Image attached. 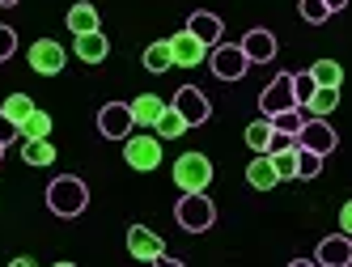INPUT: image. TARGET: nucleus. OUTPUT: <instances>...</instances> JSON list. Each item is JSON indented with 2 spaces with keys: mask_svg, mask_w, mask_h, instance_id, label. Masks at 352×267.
I'll use <instances>...</instances> for the list:
<instances>
[{
  "mask_svg": "<svg viewBox=\"0 0 352 267\" xmlns=\"http://www.w3.org/2000/svg\"><path fill=\"white\" fill-rule=\"evenodd\" d=\"M318 170H322V157L297 144V178H318Z\"/></svg>",
  "mask_w": 352,
  "mask_h": 267,
  "instance_id": "30",
  "label": "nucleus"
},
{
  "mask_svg": "<svg viewBox=\"0 0 352 267\" xmlns=\"http://www.w3.org/2000/svg\"><path fill=\"white\" fill-rule=\"evenodd\" d=\"M170 43V56H174V68H199V64H204L208 60V47L204 43H199L195 34H174V38H166Z\"/></svg>",
  "mask_w": 352,
  "mask_h": 267,
  "instance_id": "10",
  "label": "nucleus"
},
{
  "mask_svg": "<svg viewBox=\"0 0 352 267\" xmlns=\"http://www.w3.org/2000/svg\"><path fill=\"white\" fill-rule=\"evenodd\" d=\"M13 51H17V34H13L9 26H0V64L13 60Z\"/></svg>",
  "mask_w": 352,
  "mask_h": 267,
  "instance_id": "33",
  "label": "nucleus"
},
{
  "mask_svg": "<svg viewBox=\"0 0 352 267\" xmlns=\"http://www.w3.org/2000/svg\"><path fill=\"white\" fill-rule=\"evenodd\" d=\"M310 77H314V85H344V68L336 64V60H318L314 68H310Z\"/></svg>",
  "mask_w": 352,
  "mask_h": 267,
  "instance_id": "27",
  "label": "nucleus"
},
{
  "mask_svg": "<svg viewBox=\"0 0 352 267\" xmlns=\"http://www.w3.org/2000/svg\"><path fill=\"white\" fill-rule=\"evenodd\" d=\"M0 157H5V144H0Z\"/></svg>",
  "mask_w": 352,
  "mask_h": 267,
  "instance_id": "38",
  "label": "nucleus"
},
{
  "mask_svg": "<svg viewBox=\"0 0 352 267\" xmlns=\"http://www.w3.org/2000/svg\"><path fill=\"white\" fill-rule=\"evenodd\" d=\"M289 81H293V102L306 106L310 93H314V77H310V72H289Z\"/></svg>",
  "mask_w": 352,
  "mask_h": 267,
  "instance_id": "31",
  "label": "nucleus"
},
{
  "mask_svg": "<svg viewBox=\"0 0 352 267\" xmlns=\"http://www.w3.org/2000/svg\"><path fill=\"white\" fill-rule=\"evenodd\" d=\"M123 161H128L132 170H140V174H148V170L162 165V140L157 136H123Z\"/></svg>",
  "mask_w": 352,
  "mask_h": 267,
  "instance_id": "3",
  "label": "nucleus"
},
{
  "mask_svg": "<svg viewBox=\"0 0 352 267\" xmlns=\"http://www.w3.org/2000/svg\"><path fill=\"white\" fill-rule=\"evenodd\" d=\"M238 47H242V56H246L250 64H267V60H276V34H272V30H263V26L246 30Z\"/></svg>",
  "mask_w": 352,
  "mask_h": 267,
  "instance_id": "13",
  "label": "nucleus"
},
{
  "mask_svg": "<svg viewBox=\"0 0 352 267\" xmlns=\"http://www.w3.org/2000/svg\"><path fill=\"white\" fill-rule=\"evenodd\" d=\"M174 183H179V191H208L212 161L204 153H183L179 161H174Z\"/></svg>",
  "mask_w": 352,
  "mask_h": 267,
  "instance_id": "4",
  "label": "nucleus"
},
{
  "mask_svg": "<svg viewBox=\"0 0 352 267\" xmlns=\"http://www.w3.org/2000/svg\"><path fill=\"white\" fill-rule=\"evenodd\" d=\"M9 140H21L17 136V124H13L9 115H0V144H9Z\"/></svg>",
  "mask_w": 352,
  "mask_h": 267,
  "instance_id": "34",
  "label": "nucleus"
},
{
  "mask_svg": "<svg viewBox=\"0 0 352 267\" xmlns=\"http://www.w3.org/2000/svg\"><path fill=\"white\" fill-rule=\"evenodd\" d=\"M246 183L255 187V191H272L276 183H280V178H276V170H272V157H267V153H255V161L246 165Z\"/></svg>",
  "mask_w": 352,
  "mask_h": 267,
  "instance_id": "17",
  "label": "nucleus"
},
{
  "mask_svg": "<svg viewBox=\"0 0 352 267\" xmlns=\"http://www.w3.org/2000/svg\"><path fill=\"white\" fill-rule=\"evenodd\" d=\"M267 124H272V132H280V136H297V128L306 124V111H301V106H289V111H276V115L267 119Z\"/></svg>",
  "mask_w": 352,
  "mask_h": 267,
  "instance_id": "26",
  "label": "nucleus"
},
{
  "mask_svg": "<svg viewBox=\"0 0 352 267\" xmlns=\"http://www.w3.org/2000/svg\"><path fill=\"white\" fill-rule=\"evenodd\" d=\"M128 251H132V259H140V263H157V259L166 255V242H162L153 229L132 225V229H128Z\"/></svg>",
  "mask_w": 352,
  "mask_h": 267,
  "instance_id": "11",
  "label": "nucleus"
},
{
  "mask_svg": "<svg viewBox=\"0 0 352 267\" xmlns=\"http://www.w3.org/2000/svg\"><path fill=\"white\" fill-rule=\"evenodd\" d=\"M187 34H195L204 47H217V38L225 34V26H221V17H217V13H191Z\"/></svg>",
  "mask_w": 352,
  "mask_h": 267,
  "instance_id": "16",
  "label": "nucleus"
},
{
  "mask_svg": "<svg viewBox=\"0 0 352 267\" xmlns=\"http://www.w3.org/2000/svg\"><path fill=\"white\" fill-rule=\"evenodd\" d=\"M85 204H89V187L81 178H72V174H60L52 187H47V208L56 216H81Z\"/></svg>",
  "mask_w": 352,
  "mask_h": 267,
  "instance_id": "1",
  "label": "nucleus"
},
{
  "mask_svg": "<svg viewBox=\"0 0 352 267\" xmlns=\"http://www.w3.org/2000/svg\"><path fill=\"white\" fill-rule=\"evenodd\" d=\"M336 106H340V89H336V85H314V93H310L306 111H310L314 119H327Z\"/></svg>",
  "mask_w": 352,
  "mask_h": 267,
  "instance_id": "21",
  "label": "nucleus"
},
{
  "mask_svg": "<svg viewBox=\"0 0 352 267\" xmlns=\"http://www.w3.org/2000/svg\"><path fill=\"white\" fill-rule=\"evenodd\" d=\"M340 233H352V204L340 208Z\"/></svg>",
  "mask_w": 352,
  "mask_h": 267,
  "instance_id": "35",
  "label": "nucleus"
},
{
  "mask_svg": "<svg viewBox=\"0 0 352 267\" xmlns=\"http://www.w3.org/2000/svg\"><path fill=\"white\" fill-rule=\"evenodd\" d=\"M272 157V170H276V178H297V140H289V144H280V149H272L267 153Z\"/></svg>",
  "mask_w": 352,
  "mask_h": 267,
  "instance_id": "20",
  "label": "nucleus"
},
{
  "mask_svg": "<svg viewBox=\"0 0 352 267\" xmlns=\"http://www.w3.org/2000/svg\"><path fill=\"white\" fill-rule=\"evenodd\" d=\"M322 5H327V13H340V9L348 5V0H322Z\"/></svg>",
  "mask_w": 352,
  "mask_h": 267,
  "instance_id": "36",
  "label": "nucleus"
},
{
  "mask_svg": "<svg viewBox=\"0 0 352 267\" xmlns=\"http://www.w3.org/2000/svg\"><path fill=\"white\" fill-rule=\"evenodd\" d=\"M68 30H72V38H77V34H94L98 30V9L85 5V0H81V5H72L68 9Z\"/></svg>",
  "mask_w": 352,
  "mask_h": 267,
  "instance_id": "22",
  "label": "nucleus"
},
{
  "mask_svg": "<svg viewBox=\"0 0 352 267\" xmlns=\"http://www.w3.org/2000/svg\"><path fill=\"white\" fill-rule=\"evenodd\" d=\"M34 111V102H30V93H9L5 98V106H0V115H9L13 124H21V119H26Z\"/></svg>",
  "mask_w": 352,
  "mask_h": 267,
  "instance_id": "29",
  "label": "nucleus"
},
{
  "mask_svg": "<svg viewBox=\"0 0 352 267\" xmlns=\"http://www.w3.org/2000/svg\"><path fill=\"white\" fill-rule=\"evenodd\" d=\"M174 216H179V225L187 233H204L217 221V208H212V200L204 196V191H183V200H179V208H174Z\"/></svg>",
  "mask_w": 352,
  "mask_h": 267,
  "instance_id": "2",
  "label": "nucleus"
},
{
  "mask_svg": "<svg viewBox=\"0 0 352 267\" xmlns=\"http://www.w3.org/2000/svg\"><path fill=\"white\" fill-rule=\"evenodd\" d=\"M246 144H250V153H267V144H272V124L267 119H255V124L246 128Z\"/></svg>",
  "mask_w": 352,
  "mask_h": 267,
  "instance_id": "28",
  "label": "nucleus"
},
{
  "mask_svg": "<svg viewBox=\"0 0 352 267\" xmlns=\"http://www.w3.org/2000/svg\"><path fill=\"white\" fill-rule=\"evenodd\" d=\"M301 17H306L310 26H322V21L331 17V13H327V5H322V0H301Z\"/></svg>",
  "mask_w": 352,
  "mask_h": 267,
  "instance_id": "32",
  "label": "nucleus"
},
{
  "mask_svg": "<svg viewBox=\"0 0 352 267\" xmlns=\"http://www.w3.org/2000/svg\"><path fill=\"white\" fill-rule=\"evenodd\" d=\"M64 60H68V51L56 38H38L30 47V68L38 72V77H56V72H64Z\"/></svg>",
  "mask_w": 352,
  "mask_h": 267,
  "instance_id": "8",
  "label": "nucleus"
},
{
  "mask_svg": "<svg viewBox=\"0 0 352 267\" xmlns=\"http://www.w3.org/2000/svg\"><path fill=\"white\" fill-rule=\"evenodd\" d=\"M0 5H5V9H13V5H17V0H0Z\"/></svg>",
  "mask_w": 352,
  "mask_h": 267,
  "instance_id": "37",
  "label": "nucleus"
},
{
  "mask_svg": "<svg viewBox=\"0 0 352 267\" xmlns=\"http://www.w3.org/2000/svg\"><path fill=\"white\" fill-rule=\"evenodd\" d=\"M72 51H77L81 64H102L111 56V38L102 30H94V34H77L72 38Z\"/></svg>",
  "mask_w": 352,
  "mask_h": 267,
  "instance_id": "15",
  "label": "nucleus"
},
{
  "mask_svg": "<svg viewBox=\"0 0 352 267\" xmlns=\"http://www.w3.org/2000/svg\"><path fill=\"white\" fill-rule=\"evenodd\" d=\"M289 106H297L293 102V81H289V72H280V77L259 93V111H263V119H272L276 111H289Z\"/></svg>",
  "mask_w": 352,
  "mask_h": 267,
  "instance_id": "12",
  "label": "nucleus"
},
{
  "mask_svg": "<svg viewBox=\"0 0 352 267\" xmlns=\"http://www.w3.org/2000/svg\"><path fill=\"white\" fill-rule=\"evenodd\" d=\"M144 68H148V72H157V77L174 68V56H170V43H166V38L144 47Z\"/></svg>",
  "mask_w": 352,
  "mask_h": 267,
  "instance_id": "24",
  "label": "nucleus"
},
{
  "mask_svg": "<svg viewBox=\"0 0 352 267\" xmlns=\"http://www.w3.org/2000/svg\"><path fill=\"white\" fill-rule=\"evenodd\" d=\"M314 263H322V267H348V263H352V237H348V233H331V237H322V242H318Z\"/></svg>",
  "mask_w": 352,
  "mask_h": 267,
  "instance_id": "14",
  "label": "nucleus"
},
{
  "mask_svg": "<svg viewBox=\"0 0 352 267\" xmlns=\"http://www.w3.org/2000/svg\"><path fill=\"white\" fill-rule=\"evenodd\" d=\"M208 64H212V77H221V81H242L246 68H250V60L242 56L238 43H217L212 56H208Z\"/></svg>",
  "mask_w": 352,
  "mask_h": 267,
  "instance_id": "5",
  "label": "nucleus"
},
{
  "mask_svg": "<svg viewBox=\"0 0 352 267\" xmlns=\"http://www.w3.org/2000/svg\"><path fill=\"white\" fill-rule=\"evenodd\" d=\"M162 98L157 93H140L136 102H128V111H132V124H140V128H153L157 124V115H162Z\"/></svg>",
  "mask_w": 352,
  "mask_h": 267,
  "instance_id": "18",
  "label": "nucleus"
},
{
  "mask_svg": "<svg viewBox=\"0 0 352 267\" xmlns=\"http://www.w3.org/2000/svg\"><path fill=\"white\" fill-rule=\"evenodd\" d=\"M132 111L128 102H107L102 111H98V132H102L107 140H123V136H132Z\"/></svg>",
  "mask_w": 352,
  "mask_h": 267,
  "instance_id": "9",
  "label": "nucleus"
},
{
  "mask_svg": "<svg viewBox=\"0 0 352 267\" xmlns=\"http://www.w3.org/2000/svg\"><path fill=\"white\" fill-rule=\"evenodd\" d=\"M21 157H26V165H52L56 144L52 140H21Z\"/></svg>",
  "mask_w": 352,
  "mask_h": 267,
  "instance_id": "25",
  "label": "nucleus"
},
{
  "mask_svg": "<svg viewBox=\"0 0 352 267\" xmlns=\"http://www.w3.org/2000/svg\"><path fill=\"white\" fill-rule=\"evenodd\" d=\"M187 132V124H183V115L174 111V106H162V115H157V124H153V136L157 140H179Z\"/></svg>",
  "mask_w": 352,
  "mask_h": 267,
  "instance_id": "23",
  "label": "nucleus"
},
{
  "mask_svg": "<svg viewBox=\"0 0 352 267\" xmlns=\"http://www.w3.org/2000/svg\"><path fill=\"white\" fill-rule=\"evenodd\" d=\"M17 136H21V140H47V136H52V115L34 106V111L17 124Z\"/></svg>",
  "mask_w": 352,
  "mask_h": 267,
  "instance_id": "19",
  "label": "nucleus"
},
{
  "mask_svg": "<svg viewBox=\"0 0 352 267\" xmlns=\"http://www.w3.org/2000/svg\"><path fill=\"white\" fill-rule=\"evenodd\" d=\"M170 106L183 115V124H187V128H199V124H208V115H212L208 98H204V93H199L195 85H183L179 93H174V102H170Z\"/></svg>",
  "mask_w": 352,
  "mask_h": 267,
  "instance_id": "7",
  "label": "nucleus"
},
{
  "mask_svg": "<svg viewBox=\"0 0 352 267\" xmlns=\"http://www.w3.org/2000/svg\"><path fill=\"white\" fill-rule=\"evenodd\" d=\"M301 149H310V153H318V157H327L336 149V132H331V124H327V119H306V124L297 128V136H293Z\"/></svg>",
  "mask_w": 352,
  "mask_h": 267,
  "instance_id": "6",
  "label": "nucleus"
}]
</instances>
